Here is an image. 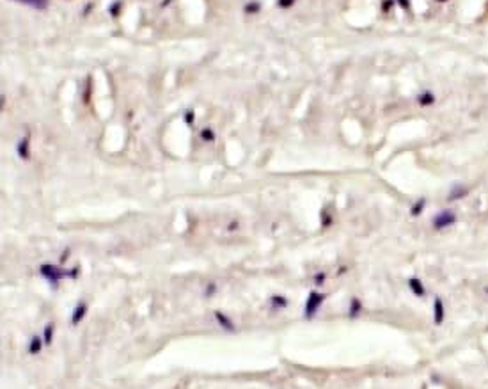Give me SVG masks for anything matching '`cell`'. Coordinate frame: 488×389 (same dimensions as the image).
<instances>
[{
  "instance_id": "1",
  "label": "cell",
  "mask_w": 488,
  "mask_h": 389,
  "mask_svg": "<svg viewBox=\"0 0 488 389\" xmlns=\"http://www.w3.org/2000/svg\"><path fill=\"white\" fill-rule=\"evenodd\" d=\"M323 301H325V295H320V293H311L309 299L306 302V308H304V315L307 318H311L314 313H318V309L322 308Z\"/></svg>"
},
{
  "instance_id": "2",
  "label": "cell",
  "mask_w": 488,
  "mask_h": 389,
  "mask_svg": "<svg viewBox=\"0 0 488 389\" xmlns=\"http://www.w3.org/2000/svg\"><path fill=\"white\" fill-rule=\"evenodd\" d=\"M433 322H435V325H442V322L446 320V306L442 302V299H435L433 302Z\"/></svg>"
},
{
  "instance_id": "3",
  "label": "cell",
  "mask_w": 488,
  "mask_h": 389,
  "mask_svg": "<svg viewBox=\"0 0 488 389\" xmlns=\"http://www.w3.org/2000/svg\"><path fill=\"white\" fill-rule=\"evenodd\" d=\"M408 286H410L412 293H416V297H425L426 290H425V286H423V283H421L419 279H410L408 281Z\"/></svg>"
},
{
  "instance_id": "4",
  "label": "cell",
  "mask_w": 488,
  "mask_h": 389,
  "mask_svg": "<svg viewBox=\"0 0 488 389\" xmlns=\"http://www.w3.org/2000/svg\"><path fill=\"white\" fill-rule=\"evenodd\" d=\"M362 311V304H361V301L359 299H352V304H350V311H348V315L350 317H357V315L361 313Z\"/></svg>"
},
{
  "instance_id": "5",
  "label": "cell",
  "mask_w": 488,
  "mask_h": 389,
  "mask_svg": "<svg viewBox=\"0 0 488 389\" xmlns=\"http://www.w3.org/2000/svg\"><path fill=\"white\" fill-rule=\"evenodd\" d=\"M82 315H85V306H80V311H78V315H77V313L73 315V322H75V324H77V322H78V320H80V318H82Z\"/></svg>"
},
{
  "instance_id": "6",
  "label": "cell",
  "mask_w": 488,
  "mask_h": 389,
  "mask_svg": "<svg viewBox=\"0 0 488 389\" xmlns=\"http://www.w3.org/2000/svg\"><path fill=\"white\" fill-rule=\"evenodd\" d=\"M38 350H39V339H34L32 345H30V352H32V354H38Z\"/></svg>"
},
{
  "instance_id": "7",
  "label": "cell",
  "mask_w": 488,
  "mask_h": 389,
  "mask_svg": "<svg viewBox=\"0 0 488 389\" xmlns=\"http://www.w3.org/2000/svg\"><path fill=\"white\" fill-rule=\"evenodd\" d=\"M440 222L447 224V222H451V217H449V215H442V217H440Z\"/></svg>"
}]
</instances>
